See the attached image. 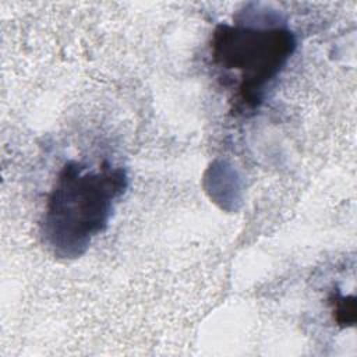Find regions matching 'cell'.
<instances>
[{
  "instance_id": "1",
  "label": "cell",
  "mask_w": 357,
  "mask_h": 357,
  "mask_svg": "<svg viewBox=\"0 0 357 357\" xmlns=\"http://www.w3.org/2000/svg\"><path fill=\"white\" fill-rule=\"evenodd\" d=\"M128 185L123 167L82 162L64 163L47 197L42 236L59 257L75 258L109 225L116 204Z\"/></svg>"
},
{
  "instance_id": "2",
  "label": "cell",
  "mask_w": 357,
  "mask_h": 357,
  "mask_svg": "<svg viewBox=\"0 0 357 357\" xmlns=\"http://www.w3.org/2000/svg\"><path fill=\"white\" fill-rule=\"evenodd\" d=\"M209 47L213 66L229 79L234 107L247 113L261 106L286 67L296 50V36L284 26L220 24Z\"/></svg>"
},
{
  "instance_id": "3",
  "label": "cell",
  "mask_w": 357,
  "mask_h": 357,
  "mask_svg": "<svg viewBox=\"0 0 357 357\" xmlns=\"http://www.w3.org/2000/svg\"><path fill=\"white\" fill-rule=\"evenodd\" d=\"M332 314L335 322L342 326H353L356 322V297L354 296H342L333 293L331 297Z\"/></svg>"
}]
</instances>
